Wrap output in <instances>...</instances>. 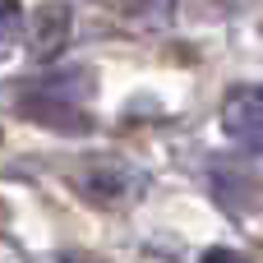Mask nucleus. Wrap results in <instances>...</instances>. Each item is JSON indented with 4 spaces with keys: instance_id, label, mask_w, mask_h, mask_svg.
Segmentation results:
<instances>
[{
    "instance_id": "423d86ee",
    "label": "nucleus",
    "mask_w": 263,
    "mask_h": 263,
    "mask_svg": "<svg viewBox=\"0 0 263 263\" xmlns=\"http://www.w3.org/2000/svg\"><path fill=\"white\" fill-rule=\"evenodd\" d=\"M203 263H250V259H245V254H236V250H208Z\"/></svg>"
},
{
    "instance_id": "7ed1b4c3",
    "label": "nucleus",
    "mask_w": 263,
    "mask_h": 263,
    "mask_svg": "<svg viewBox=\"0 0 263 263\" xmlns=\"http://www.w3.org/2000/svg\"><path fill=\"white\" fill-rule=\"evenodd\" d=\"M83 190H88V194H97V199H120V194H125V176H116V171H111V176H102V171H97V176H88V180H83Z\"/></svg>"
},
{
    "instance_id": "f03ea898",
    "label": "nucleus",
    "mask_w": 263,
    "mask_h": 263,
    "mask_svg": "<svg viewBox=\"0 0 263 263\" xmlns=\"http://www.w3.org/2000/svg\"><path fill=\"white\" fill-rule=\"evenodd\" d=\"M65 42H69V9H65L60 0H51V5H42V9L32 14V23H28V46H32L37 60H51V55H60Z\"/></svg>"
},
{
    "instance_id": "20e7f679",
    "label": "nucleus",
    "mask_w": 263,
    "mask_h": 263,
    "mask_svg": "<svg viewBox=\"0 0 263 263\" xmlns=\"http://www.w3.org/2000/svg\"><path fill=\"white\" fill-rule=\"evenodd\" d=\"M171 5H176V0H139L134 9H139L148 23H166V18H171Z\"/></svg>"
},
{
    "instance_id": "f257e3e1",
    "label": "nucleus",
    "mask_w": 263,
    "mask_h": 263,
    "mask_svg": "<svg viewBox=\"0 0 263 263\" xmlns=\"http://www.w3.org/2000/svg\"><path fill=\"white\" fill-rule=\"evenodd\" d=\"M222 120H227L231 139H236L245 153H259V148H263V97H259V88H254V83H245V88H231V92H227Z\"/></svg>"
},
{
    "instance_id": "39448f33",
    "label": "nucleus",
    "mask_w": 263,
    "mask_h": 263,
    "mask_svg": "<svg viewBox=\"0 0 263 263\" xmlns=\"http://www.w3.org/2000/svg\"><path fill=\"white\" fill-rule=\"evenodd\" d=\"M18 28V0H0V37H9Z\"/></svg>"
},
{
    "instance_id": "0eeeda50",
    "label": "nucleus",
    "mask_w": 263,
    "mask_h": 263,
    "mask_svg": "<svg viewBox=\"0 0 263 263\" xmlns=\"http://www.w3.org/2000/svg\"><path fill=\"white\" fill-rule=\"evenodd\" d=\"M60 263H102V259H88V254H65Z\"/></svg>"
}]
</instances>
